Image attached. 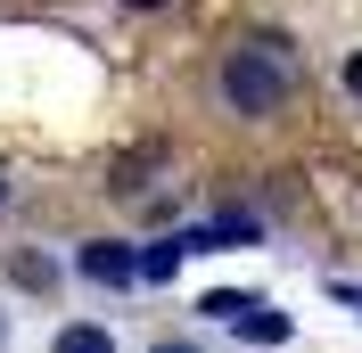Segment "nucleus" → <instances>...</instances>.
<instances>
[{"mask_svg":"<svg viewBox=\"0 0 362 353\" xmlns=\"http://www.w3.org/2000/svg\"><path fill=\"white\" fill-rule=\"evenodd\" d=\"M296 99V49L280 33H247V42L223 49L214 66V107L239 115V124H272V115Z\"/></svg>","mask_w":362,"mask_h":353,"instance_id":"f257e3e1","label":"nucleus"},{"mask_svg":"<svg viewBox=\"0 0 362 353\" xmlns=\"http://www.w3.org/2000/svg\"><path fill=\"white\" fill-rule=\"evenodd\" d=\"M83 280L90 287H132L140 280V246H124V239H83Z\"/></svg>","mask_w":362,"mask_h":353,"instance_id":"f03ea898","label":"nucleus"},{"mask_svg":"<svg viewBox=\"0 0 362 353\" xmlns=\"http://www.w3.org/2000/svg\"><path fill=\"white\" fill-rule=\"evenodd\" d=\"M255 239H264L255 214H214V222H189V230H181L189 255H230V246H255Z\"/></svg>","mask_w":362,"mask_h":353,"instance_id":"7ed1b4c3","label":"nucleus"},{"mask_svg":"<svg viewBox=\"0 0 362 353\" xmlns=\"http://www.w3.org/2000/svg\"><path fill=\"white\" fill-rule=\"evenodd\" d=\"M181 263H189V246H181V230H165V239H148V246H140V280H148V287H165V280H173Z\"/></svg>","mask_w":362,"mask_h":353,"instance_id":"20e7f679","label":"nucleus"},{"mask_svg":"<svg viewBox=\"0 0 362 353\" xmlns=\"http://www.w3.org/2000/svg\"><path fill=\"white\" fill-rule=\"evenodd\" d=\"M230 329L247 337V345H288V329H296V321H288V312H272V304H247Z\"/></svg>","mask_w":362,"mask_h":353,"instance_id":"39448f33","label":"nucleus"},{"mask_svg":"<svg viewBox=\"0 0 362 353\" xmlns=\"http://www.w3.org/2000/svg\"><path fill=\"white\" fill-rule=\"evenodd\" d=\"M49 353H115V337L99 329V321H74V329H58V337H49Z\"/></svg>","mask_w":362,"mask_h":353,"instance_id":"423d86ee","label":"nucleus"},{"mask_svg":"<svg viewBox=\"0 0 362 353\" xmlns=\"http://www.w3.org/2000/svg\"><path fill=\"white\" fill-rule=\"evenodd\" d=\"M247 304H255V296H230V287H223V296H206L198 312H214V321H239V312H247Z\"/></svg>","mask_w":362,"mask_h":353,"instance_id":"0eeeda50","label":"nucleus"},{"mask_svg":"<svg viewBox=\"0 0 362 353\" xmlns=\"http://www.w3.org/2000/svg\"><path fill=\"white\" fill-rule=\"evenodd\" d=\"M346 90H354V99H362V49H354V58H346Z\"/></svg>","mask_w":362,"mask_h":353,"instance_id":"6e6552de","label":"nucleus"},{"mask_svg":"<svg viewBox=\"0 0 362 353\" xmlns=\"http://www.w3.org/2000/svg\"><path fill=\"white\" fill-rule=\"evenodd\" d=\"M148 353H198V345H181V337H165V345H148Z\"/></svg>","mask_w":362,"mask_h":353,"instance_id":"1a4fd4ad","label":"nucleus"},{"mask_svg":"<svg viewBox=\"0 0 362 353\" xmlns=\"http://www.w3.org/2000/svg\"><path fill=\"white\" fill-rule=\"evenodd\" d=\"M0 353H8V312H0Z\"/></svg>","mask_w":362,"mask_h":353,"instance_id":"9d476101","label":"nucleus"},{"mask_svg":"<svg viewBox=\"0 0 362 353\" xmlns=\"http://www.w3.org/2000/svg\"><path fill=\"white\" fill-rule=\"evenodd\" d=\"M132 8H173V0H132Z\"/></svg>","mask_w":362,"mask_h":353,"instance_id":"9b49d317","label":"nucleus"},{"mask_svg":"<svg viewBox=\"0 0 362 353\" xmlns=\"http://www.w3.org/2000/svg\"><path fill=\"white\" fill-rule=\"evenodd\" d=\"M0 205H8V173H0Z\"/></svg>","mask_w":362,"mask_h":353,"instance_id":"f8f14e48","label":"nucleus"}]
</instances>
